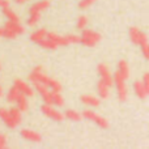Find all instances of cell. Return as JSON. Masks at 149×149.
I'll list each match as a JSON object with an SVG mask.
<instances>
[{
  "label": "cell",
  "instance_id": "32",
  "mask_svg": "<svg viewBox=\"0 0 149 149\" xmlns=\"http://www.w3.org/2000/svg\"><path fill=\"white\" fill-rule=\"evenodd\" d=\"M0 7L1 8H8L9 7V1H8V0H0Z\"/></svg>",
  "mask_w": 149,
  "mask_h": 149
},
{
  "label": "cell",
  "instance_id": "29",
  "mask_svg": "<svg viewBox=\"0 0 149 149\" xmlns=\"http://www.w3.org/2000/svg\"><path fill=\"white\" fill-rule=\"evenodd\" d=\"M141 52H143V56L147 60H149V43L147 42V43H144V45H141Z\"/></svg>",
  "mask_w": 149,
  "mask_h": 149
},
{
  "label": "cell",
  "instance_id": "18",
  "mask_svg": "<svg viewBox=\"0 0 149 149\" xmlns=\"http://www.w3.org/2000/svg\"><path fill=\"white\" fill-rule=\"evenodd\" d=\"M47 33H49V31H47L46 29H38V30L33 31V33L30 34V41L38 45L42 39H45L47 37Z\"/></svg>",
  "mask_w": 149,
  "mask_h": 149
},
{
  "label": "cell",
  "instance_id": "17",
  "mask_svg": "<svg viewBox=\"0 0 149 149\" xmlns=\"http://www.w3.org/2000/svg\"><path fill=\"white\" fill-rule=\"evenodd\" d=\"M134 92H135V94H136L137 97L140 98V100H145V98H147L148 95H149L141 80H140V81L137 80V81L134 82Z\"/></svg>",
  "mask_w": 149,
  "mask_h": 149
},
{
  "label": "cell",
  "instance_id": "15",
  "mask_svg": "<svg viewBox=\"0 0 149 149\" xmlns=\"http://www.w3.org/2000/svg\"><path fill=\"white\" fill-rule=\"evenodd\" d=\"M100 100H101L100 97H95V95H92V94L81 95V102L85 106H89V107H98L101 103Z\"/></svg>",
  "mask_w": 149,
  "mask_h": 149
},
{
  "label": "cell",
  "instance_id": "27",
  "mask_svg": "<svg viewBox=\"0 0 149 149\" xmlns=\"http://www.w3.org/2000/svg\"><path fill=\"white\" fill-rule=\"evenodd\" d=\"M86 26H88V17L86 16H80V17L77 18L76 28L79 29V30H84V29H86Z\"/></svg>",
  "mask_w": 149,
  "mask_h": 149
},
{
  "label": "cell",
  "instance_id": "8",
  "mask_svg": "<svg viewBox=\"0 0 149 149\" xmlns=\"http://www.w3.org/2000/svg\"><path fill=\"white\" fill-rule=\"evenodd\" d=\"M130 39H131L132 43L137 45V46H141V45L147 43L148 42V37L145 33H143L139 28H131L130 29Z\"/></svg>",
  "mask_w": 149,
  "mask_h": 149
},
{
  "label": "cell",
  "instance_id": "5",
  "mask_svg": "<svg viewBox=\"0 0 149 149\" xmlns=\"http://www.w3.org/2000/svg\"><path fill=\"white\" fill-rule=\"evenodd\" d=\"M47 37L55 42L58 46H68V45L77 43L80 42V37L74 36V34H65V36H60L56 33H47Z\"/></svg>",
  "mask_w": 149,
  "mask_h": 149
},
{
  "label": "cell",
  "instance_id": "21",
  "mask_svg": "<svg viewBox=\"0 0 149 149\" xmlns=\"http://www.w3.org/2000/svg\"><path fill=\"white\" fill-rule=\"evenodd\" d=\"M38 46H41L42 49H45V50H56L58 47H59L52 39H50L49 37H46L45 39H42V41L38 43Z\"/></svg>",
  "mask_w": 149,
  "mask_h": 149
},
{
  "label": "cell",
  "instance_id": "16",
  "mask_svg": "<svg viewBox=\"0 0 149 149\" xmlns=\"http://www.w3.org/2000/svg\"><path fill=\"white\" fill-rule=\"evenodd\" d=\"M4 26L7 29H9V30L12 31L13 34H16V36H21V34H24V31H25V28H24L20 22H16V21H9L8 20L7 22H5Z\"/></svg>",
  "mask_w": 149,
  "mask_h": 149
},
{
  "label": "cell",
  "instance_id": "14",
  "mask_svg": "<svg viewBox=\"0 0 149 149\" xmlns=\"http://www.w3.org/2000/svg\"><path fill=\"white\" fill-rule=\"evenodd\" d=\"M110 85H107L106 82H103L102 80H100L97 84V93H98V97L101 100H107L109 95H110Z\"/></svg>",
  "mask_w": 149,
  "mask_h": 149
},
{
  "label": "cell",
  "instance_id": "12",
  "mask_svg": "<svg viewBox=\"0 0 149 149\" xmlns=\"http://www.w3.org/2000/svg\"><path fill=\"white\" fill-rule=\"evenodd\" d=\"M13 85H15V86H17L18 90H20L22 94L28 95V97H33V95H34V89L28 84V82L24 81V80L16 79L15 82H13Z\"/></svg>",
  "mask_w": 149,
  "mask_h": 149
},
{
  "label": "cell",
  "instance_id": "34",
  "mask_svg": "<svg viewBox=\"0 0 149 149\" xmlns=\"http://www.w3.org/2000/svg\"><path fill=\"white\" fill-rule=\"evenodd\" d=\"M3 94H4V92H3V88H1V85H0V97H3Z\"/></svg>",
  "mask_w": 149,
  "mask_h": 149
},
{
  "label": "cell",
  "instance_id": "4",
  "mask_svg": "<svg viewBox=\"0 0 149 149\" xmlns=\"http://www.w3.org/2000/svg\"><path fill=\"white\" fill-rule=\"evenodd\" d=\"M114 85H115V88H116V95H118V100L122 101V102L126 101L127 95H128V89H127V85H126V79H124L118 71L114 73Z\"/></svg>",
  "mask_w": 149,
  "mask_h": 149
},
{
  "label": "cell",
  "instance_id": "31",
  "mask_svg": "<svg viewBox=\"0 0 149 149\" xmlns=\"http://www.w3.org/2000/svg\"><path fill=\"white\" fill-rule=\"evenodd\" d=\"M7 147V136L3 134H0V149Z\"/></svg>",
  "mask_w": 149,
  "mask_h": 149
},
{
  "label": "cell",
  "instance_id": "30",
  "mask_svg": "<svg viewBox=\"0 0 149 149\" xmlns=\"http://www.w3.org/2000/svg\"><path fill=\"white\" fill-rule=\"evenodd\" d=\"M141 81H143V84H144L145 89H147V92H148V94H149V72L144 73V76H143Z\"/></svg>",
  "mask_w": 149,
  "mask_h": 149
},
{
  "label": "cell",
  "instance_id": "25",
  "mask_svg": "<svg viewBox=\"0 0 149 149\" xmlns=\"http://www.w3.org/2000/svg\"><path fill=\"white\" fill-rule=\"evenodd\" d=\"M52 105L54 106H63L64 100H63L60 92H52Z\"/></svg>",
  "mask_w": 149,
  "mask_h": 149
},
{
  "label": "cell",
  "instance_id": "9",
  "mask_svg": "<svg viewBox=\"0 0 149 149\" xmlns=\"http://www.w3.org/2000/svg\"><path fill=\"white\" fill-rule=\"evenodd\" d=\"M97 71H98V74H100V80H102V81L106 82L107 85L113 86L114 85V74L110 72L107 65L101 63V64H98Z\"/></svg>",
  "mask_w": 149,
  "mask_h": 149
},
{
  "label": "cell",
  "instance_id": "23",
  "mask_svg": "<svg viewBox=\"0 0 149 149\" xmlns=\"http://www.w3.org/2000/svg\"><path fill=\"white\" fill-rule=\"evenodd\" d=\"M64 115H65V118L67 119L73 120V122H79V120H81V119L84 118L82 114H80L79 111H76V110H67L64 113Z\"/></svg>",
  "mask_w": 149,
  "mask_h": 149
},
{
  "label": "cell",
  "instance_id": "10",
  "mask_svg": "<svg viewBox=\"0 0 149 149\" xmlns=\"http://www.w3.org/2000/svg\"><path fill=\"white\" fill-rule=\"evenodd\" d=\"M34 89H36V92L42 97L45 103L52 105V90L50 89V88H47L46 85H43V84L37 82V84H34Z\"/></svg>",
  "mask_w": 149,
  "mask_h": 149
},
{
  "label": "cell",
  "instance_id": "20",
  "mask_svg": "<svg viewBox=\"0 0 149 149\" xmlns=\"http://www.w3.org/2000/svg\"><path fill=\"white\" fill-rule=\"evenodd\" d=\"M20 94H21V92L18 90V88L13 85V86L9 89L8 94H7V101L10 102V103H16V101H17L18 97H20Z\"/></svg>",
  "mask_w": 149,
  "mask_h": 149
},
{
  "label": "cell",
  "instance_id": "11",
  "mask_svg": "<svg viewBox=\"0 0 149 149\" xmlns=\"http://www.w3.org/2000/svg\"><path fill=\"white\" fill-rule=\"evenodd\" d=\"M0 119H1L3 123L10 130H15L16 127L18 126V124L16 123V120L13 119V116L10 115V111L4 107H0Z\"/></svg>",
  "mask_w": 149,
  "mask_h": 149
},
{
  "label": "cell",
  "instance_id": "19",
  "mask_svg": "<svg viewBox=\"0 0 149 149\" xmlns=\"http://www.w3.org/2000/svg\"><path fill=\"white\" fill-rule=\"evenodd\" d=\"M16 106H17L18 109H20L21 111H26L29 109V102H28V95H25V94H22L21 93L20 94V97L17 98V101H16Z\"/></svg>",
  "mask_w": 149,
  "mask_h": 149
},
{
  "label": "cell",
  "instance_id": "7",
  "mask_svg": "<svg viewBox=\"0 0 149 149\" xmlns=\"http://www.w3.org/2000/svg\"><path fill=\"white\" fill-rule=\"evenodd\" d=\"M41 110L47 118L52 119V120H55V122H62L63 119L65 118L64 114H62L59 110H56V109L54 107V105H50V103H45V105H42Z\"/></svg>",
  "mask_w": 149,
  "mask_h": 149
},
{
  "label": "cell",
  "instance_id": "33",
  "mask_svg": "<svg viewBox=\"0 0 149 149\" xmlns=\"http://www.w3.org/2000/svg\"><path fill=\"white\" fill-rule=\"evenodd\" d=\"M15 1L17 3V4H24V3H26L28 0H15Z\"/></svg>",
  "mask_w": 149,
  "mask_h": 149
},
{
  "label": "cell",
  "instance_id": "26",
  "mask_svg": "<svg viewBox=\"0 0 149 149\" xmlns=\"http://www.w3.org/2000/svg\"><path fill=\"white\" fill-rule=\"evenodd\" d=\"M9 111H10V115L13 116V119H15L16 120V123L17 124H20L21 123V113H22V111L20 110V109L17 107V106H16V107H12V109H9Z\"/></svg>",
  "mask_w": 149,
  "mask_h": 149
},
{
  "label": "cell",
  "instance_id": "24",
  "mask_svg": "<svg viewBox=\"0 0 149 149\" xmlns=\"http://www.w3.org/2000/svg\"><path fill=\"white\" fill-rule=\"evenodd\" d=\"M3 15L7 17V20L9 21H16V22H20V18H18V16L16 15L15 12H13L12 9H10L9 7L8 8H3Z\"/></svg>",
  "mask_w": 149,
  "mask_h": 149
},
{
  "label": "cell",
  "instance_id": "1",
  "mask_svg": "<svg viewBox=\"0 0 149 149\" xmlns=\"http://www.w3.org/2000/svg\"><path fill=\"white\" fill-rule=\"evenodd\" d=\"M29 80H30L33 84L39 82V84L46 85V86L50 88L52 92H62V84H60L58 80L51 79V77H49L46 73H43L41 65L36 67L33 71H31V73L29 74Z\"/></svg>",
  "mask_w": 149,
  "mask_h": 149
},
{
  "label": "cell",
  "instance_id": "3",
  "mask_svg": "<svg viewBox=\"0 0 149 149\" xmlns=\"http://www.w3.org/2000/svg\"><path fill=\"white\" fill-rule=\"evenodd\" d=\"M101 41V34L90 29H84L80 36V43L86 47H93Z\"/></svg>",
  "mask_w": 149,
  "mask_h": 149
},
{
  "label": "cell",
  "instance_id": "6",
  "mask_svg": "<svg viewBox=\"0 0 149 149\" xmlns=\"http://www.w3.org/2000/svg\"><path fill=\"white\" fill-rule=\"evenodd\" d=\"M82 116H84V119H88V120L95 123L98 127H101V128H109V126H110L107 119H105L103 116H101L100 114L94 113V111H92V110H85L84 113H82Z\"/></svg>",
  "mask_w": 149,
  "mask_h": 149
},
{
  "label": "cell",
  "instance_id": "35",
  "mask_svg": "<svg viewBox=\"0 0 149 149\" xmlns=\"http://www.w3.org/2000/svg\"><path fill=\"white\" fill-rule=\"evenodd\" d=\"M0 68H1V65H0Z\"/></svg>",
  "mask_w": 149,
  "mask_h": 149
},
{
  "label": "cell",
  "instance_id": "28",
  "mask_svg": "<svg viewBox=\"0 0 149 149\" xmlns=\"http://www.w3.org/2000/svg\"><path fill=\"white\" fill-rule=\"evenodd\" d=\"M95 1H97V0H80L79 8H80V9H86V8L92 7Z\"/></svg>",
  "mask_w": 149,
  "mask_h": 149
},
{
  "label": "cell",
  "instance_id": "13",
  "mask_svg": "<svg viewBox=\"0 0 149 149\" xmlns=\"http://www.w3.org/2000/svg\"><path fill=\"white\" fill-rule=\"evenodd\" d=\"M21 136H22V139L31 141V143H39L42 140V136L38 132L33 131V130H28V128L21 130Z\"/></svg>",
  "mask_w": 149,
  "mask_h": 149
},
{
  "label": "cell",
  "instance_id": "22",
  "mask_svg": "<svg viewBox=\"0 0 149 149\" xmlns=\"http://www.w3.org/2000/svg\"><path fill=\"white\" fill-rule=\"evenodd\" d=\"M116 71H118L126 80L130 77V67H128V63H127L126 60H120V62L118 63V70Z\"/></svg>",
  "mask_w": 149,
  "mask_h": 149
},
{
  "label": "cell",
  "instance_id": "2",
  "mask_svg": "<svg viewBox=\"0 0 149 149\" xmlns=\"http://www.w3.org/2000/svg\"><path fill=\"white\" fill-rule=\"evenodd\" d=\"M50 7V0H39L34 3L29 9V17H28V25L36 26L41 20V15L43 10H46Z\"/></svg>",
  "mask_w": 149,
  "mask_h": 149
}]
</instances>
